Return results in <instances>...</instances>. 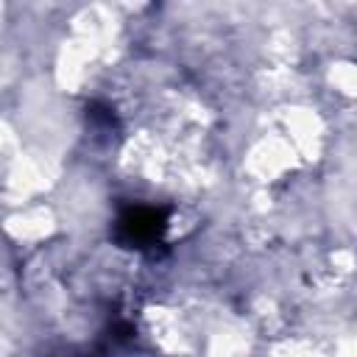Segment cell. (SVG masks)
Returning a JSON list of instances; mask_svg holds the SVG:
<instances>
[{"mask_svg":"<svg viewBox=\"0 0 357 357\" xmlns=\"http://www.w3.org/2000/svg\"><path fill=\"white\" fill-rule=\"evenodd\" d=\"M170 226V206L165 204H128L117 212L112 223V240L126 251L156 254L165 245Z\"/></svg>","mask_w":357,"mask_h":357,"instance_id":"obj_1","label":"cell"}]
</instances>
